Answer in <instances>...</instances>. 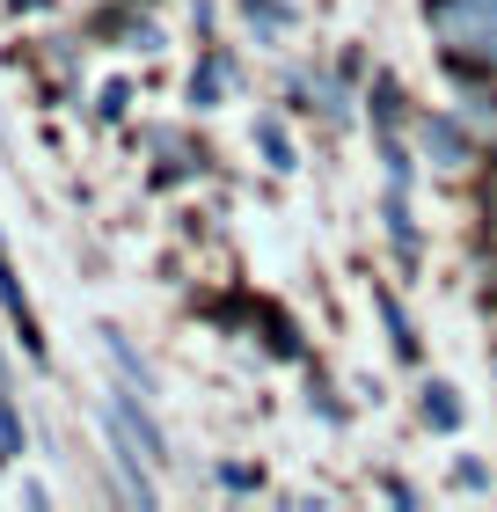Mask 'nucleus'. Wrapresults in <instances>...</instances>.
<instances>
[{
    "label": "nucleus",
    "instance_id": "f257e3e1",
    "mask_svg": "<svg viewBox=\"0 0 497 512\" xmlns=\"http://www.w3.org/2000/svg\"><path fill=\"white\" fill-rule=\"evenodd\" d=\"M0 381H8V359H0Z\"/></svg>",
    "mask_w": 497,
    "mask_h": 512
}]
</instances>
